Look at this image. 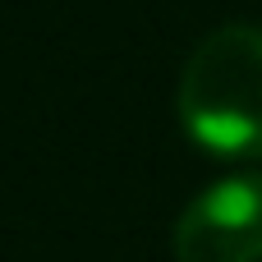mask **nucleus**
Returning a JSON list of instances; mask_svg holds the SVG:
<instances>
[{"label": "nucleus", "instance_id": "obj_1", "mask_svg": "<svg viewBox=\"0 0 262 262\" xmlns=\"http://www.w3.org/2000/svg\"><path fill=\"white\" fill-rule=\"evenodd\" d=\"M175 115L184 134L221 161L262 157V23L230 18L189 51Z\"/></svg>", "mask_w": 262, "mask_h": 262}, {"label": "nucleus", "instance_id": "obj_2", "mask_svg": "<svg viewBox=\"0 0 262 262\" xmlns=\"http://www.w3.org/2000/svg\"><path fill=\"white\" fill-rule=\"evenodd\" d=\"M175 262H262V175L207 184L170 230Z\"/></svg>", "mask_w": 262, "mask_h": 262}]
</instances>
